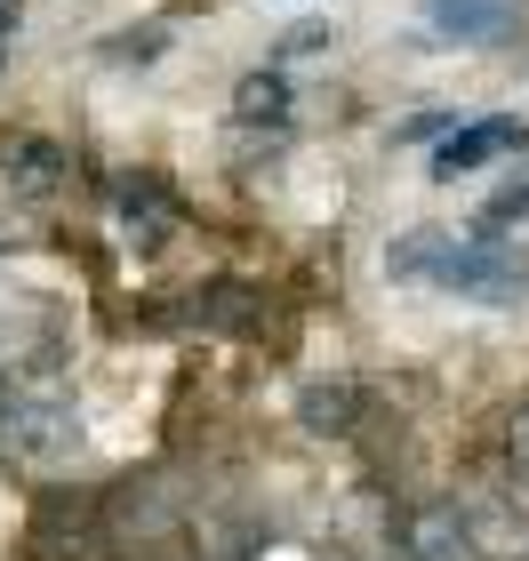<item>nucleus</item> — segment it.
Segmentation results:
<instances>
[{
	"label": "nucleus",
	"mask_w": 529,
	"mask_h": 561,
	"mask_svg": "<svg viewBox=\"0 0 529 561\" xmlns=\"http://www.w3.org/2000/svg\"><path fill=\"white\" fill-rule=\"evenodd\" d=\"M473 561H529V505L521 497H458Z\"/></svg>",
	"instance_id": "nucleus-6"
},
{
	"label": "nucleus",
	"mask_w": 529,
	"mask_h": 561,
	"mask_svg": "<svg viewBox=\"0 0 529 561\" xmlns=\"http://www.w3.org/2000/svg\"><path fill=\"white\" fill-rule=\"evenodd\" d=\"M386 273L393 280H434V289H458V297H482V305H521L529 297V257L514 241H458L441 225H417L386 249Z\"/></svg>",
	"instance_id": "nucleus-1"
},
{
	"label": "nucleus",
	"mask_w": 529,
	"mask_h": 561,
	"mask_svg": "<svg viewBox=\"0 0 529 561\" xmlns=\"http://www.w3.org/2000/svg\"><path fill=\"white\" fill-rule=\"evenodd\" d=\"M297 417H306V433H353V417H361V386H353V377L306 386V393H297Z\"/></svg>",
	"instance_id": "nucleus-9"
},
{
	"label": "nucleus",
	"mask_w": 529,
	"mask_h": 561,
	"mask_svg": "<svg viewBox=\"0 0 529 561\" xmlns=\"http://www.w3.org/2000/svg\"><path fill=\"white\" fill-rule=\"evenodd\" d=\"M113 529H105V497H72L48 490L33 505V538H24V561H113Z\"/></svg>",
	"instance_id": "nucleus-4"
},
{
	"label": "nucleus",
	"mask_w": 529,
	"mask_h": 561,
	"mask_svg": "<svg viewBox=\"0 0 529 561\" xmlns=\"http://www.w3.org/2000/svg\"><path fill=\"white\" fill-rule=\"evenodd\" d=\"M393 546H401V561H473V538L458 522V497H449V505H410L401 529H393Z\"/></svg>",
	"instance_id": "nucleus-7"
},
{
	"label": "nucleus",
	"mask_w": 529,
	"mask_h": 561,
	"mask_svg": "<svg viewBox=\"0 0 529 561\" xmlns=\"http://www.w3.org/2000/svg\"><path fill=\"white\" fill-rule=\"evenodd\" d=\"M120 225H129V233H145V241H161L169 225H176V201L153 185V176H129V185H120Z\"/></svg>",
	"instance_id": "nucleus-12"
},
{
	"label": "nucleus",
	"mask_w": 529,
	"mask_h": 561,
	"mask_svg": "<svg viewBox=\"0 0 529 561\" xmlns=\"http://www.w3.org/2000/svg\"><path fill=\"white\" fill-rule=\"evenodd\" d=\"M521 9H529V0H425V24H434L441 41L490 48V41H506L521 24Z\"/></svg>",
	"instance_id": "nucleus-8"
},
{
	"label": "nucleus",
	"mask_w": 529,
	"mask_h": 561,
	"mask_svg": "<svg viewBox=\"0 0 529 561\" xmlns=\"http://www.w3.org/2000/svg\"><path fill=\"white\" fill-rule=\"evenodd\" d=\"M233 121H249V129H281V121H289V89L273 81V72H249V81L233 89Z\"/></svg>",
	"instance_id": "nucleus-13"
},
{
	"label": "nucleus",
	"mask_w": 529,
	"mask_h": 561,
	"mask_svg": "<svg viewBox=\"0 0 529 561\" xmlns=\"http://www.w3.org/2000/svg\"><path fill=\"white\" fill-rule=\"evenodd\" d=\"M506 466H514V481L529 490V401L514 410V425H506Z\"/></svg>",
	"instance_id": "nucleus-14"
},
{
	"label": "nucleus",
	"mask_w": 529,
	"mask_h": 561,
	"mask_svg": "<svg viewBox=\"0 0 529 561\" xmlns=\"http://www.w3.org/2000/svg\"><path fill=\"white\" fill-rule=\"evenodd\" d=\"M506 152H529V121H514V113L465 121V129H449L434 145V176H465V169H482V161H506Z\"/></svg>",
	"instance_id": "nucleus-5"
},
{
	"label": "nucleus",
	"mask_w": 529,
	"mask_h": 561,
	"mask_svg": "<svg viewBox=\"0 0 529 561\" xmlns=\"http://www.w3.org/2000/svg\"><path fill=\"white\" fill-rule=\"evenodd\" d=\"M9 185H16L24 201H48V193L65 185V152L41 145V137H16V145H9Z\"/></svg>",
	"instance_id": "nucleus-10"
},
{
	"label": "nucleus",
	"mask_w": 529,
	"mask_h": 561,
	"mask_svg": "<svg viewBox=\"0 0 529 561\" xmlns=\"http://www.w3.org/2000/svg\"><path fill=\"white\" fill-rule=\"evenodd\" d=\"M105 529H113V546L161 553V546H176L193 529V505H185V490H176L169 473H137V481H120L105 497Z\"/></svg>",
	"instance_id": "nucleus-3"
},
{
	"label": "nucleus",
	"mask_w": 529,
	"mask_h": 561,
	"mask_svg": "<svg viewBox=\"0 0 529 561\" xmlns=\"http://www.w3.org/2000/svg\"><path fill=\"white\" fill-rule=\"evenodd\" d=\"M257 289H241V280H209V289H193V321H209V329H241V337H249V329H257V321H249V313H257Z\"/></svg>",
	"instance_id": "nucleus-11"
},
{
	"label": "nucleus",
	"mask_w": 529,
	"mask_h": 561,
	"mask_svg": "<svg viewBox=\"0 0 529 561\" xmlns=\"http://www.w3.org/2000/svg\"><path fill=\"white\" fill-rule=\"evenodd\" d=\"M72 449H81V417H72V401L24 393V386L0 377V457H16V466H65Z\"/></svg>",
	"instance_id": "nucleus-2"
},
{
	"label": "nucleus",
	"mask_w": 529,
	"mask_h": 561,
	"mask_svg": "<svg viewBox=\"0 0 529 561\" xmlns=\"http://www.w3.org/2000/svg\"><path fill=\"white\" fill-rule=\"evenodd\" d=\"M16 16H24V9H16V0H0V48H9V41H16Z\"/></svg>",
	"instance_id": "nucleus-15"
},
{
	"label": "nucleus",
	"mask_w": 529,
	"mask_h": 561,
	"mask_svg": "<svg viewBox=\"0 0 529 561\" xmlns=\"http://www.w3.org/2000/svg\"><path fill=\"white\" fill-rule=\"evenodd\" d=\"M393 561H401V553H393Z\"/></svg>",
	"instance_id": "nucleus-16"
}]
</instances>
